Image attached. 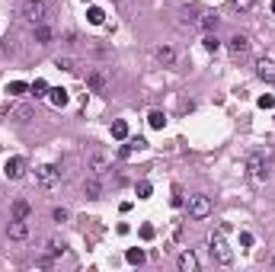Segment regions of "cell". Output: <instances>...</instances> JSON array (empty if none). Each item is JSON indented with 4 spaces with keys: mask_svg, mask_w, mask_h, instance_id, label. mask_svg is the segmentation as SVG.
<instances>
[{
    "mask_svg": "<svg viewBox=\"0 0 275 272\" xmlns=\"http://www.w3.org/2000/svg\"><path fill=\"white\" fill-rule=\"evenodd\" d=\"M4 173H7V180H22V176H26V160L22 157H10Z\"/></svg>",
    "mask_w": 275,
    "mask_h": 272,
    "instance_id": "obj_8",
    "label": "cell"
},
{
    "mask_svg": "<svg viewBox=\"0 0 275 272\" xmlns=\"http://www.w3.org/2000/svg\"><path fill=\"white\" fill-rule=\"evenodd\" d=\"M19 13L26 16L32 26H35V22H45V16H48V0H22Z\"/></svg>",
    "mask_w": 275,
    "mask_h": 272,
    "instance_id": "obj_1",
    "label": "cell"
},
{
    "mask_svg": "<svg viewBox=\"0 0 275 272\" xmlns=\"http://www.w3.org/2000/svg\"><path fill=\"white\" fill-rule=\"evenodd\" d=\"M176 266H179V272H198V256L192 250H186V253H179Z\"/></svg>",
    "mask_w": 275,
    "mask_h": 272,
    "instance_id": "obj_9",
    "label": "cell"
},
{
    "mask_svg": "<svg viewBox=\"0 0 275 272\" xmlns=\"http://www.w3.org/2000/svg\"><path fill=\"white\" fill-rule=\"evenodd\" d=\"M272 266H275V259H272Z\"/></svg>",
    "mask_w": 275,
    "mask_h": 272,
    "instance_id": "obj_36",
    "label": "cell"
},
{
    "mask_svg": "<svg viewBox=\"0 0 275 272\" xmlns=\"http://www.w3.org/2000/svg\"><path fill=\"white\" fill-rule=\"evenodd\" d=\"M90 167L96 170V173H103V170H106V157H103V154H93V157H90Z\"/></svg>",
    "mask_w": 275,
    "mask_h": 272,
    "instance_id": "obj_22",
    "label": "cell"
},
{
    "mask_svg": "<svg viewBox=\"0 0 275 272\" xmlns=\"http://www.w3.org/2000/svg\"><path fill=\"white\" fill-rule=\"evenodd\" d=\"M48 100H52L55 106H67V90H61V87H58V90H48Z\"/></svg>",
    "mask_w": 275,
    "mask_h": 272,
    "instance_id": "obj_15",
    "label": "cell"
},
{
    "mask_svg": "<svg viewBox=\"0 0 275 272\" xmlns=\"http://www.w3.org/2000/svg\"><path fill=\"white\" fill-rule=\"evenodd\" d=\"M259 106H262V109H272L275 100H272V96H259Z\"/></svg>",
    "mask_w": 275,
    "mask_h": 272,
    "instance_id": "obj_32",
    "label": "cell"
},
{
    "mask_svg": "<svg viewBox=\"0 0 275 272\" xmlns=\"http://www.w3.org/2000/svg\"><path fill=\"white\" fill-rule=\"evenodd\" d=\"M256 77L266 80V84H275V61L272 58H259L256 61Z\"/></svg>",
    "mask_w": 275,
    "mask_h": 272,
    "instance_id": "obj_7",
    "label": "cell"
},
{
    "mask_svg": "<svg viewBox=\"0 0 275 272\" xmlns=\"http://www.w3.org/2000/svg\"><path fill=\"white\" fill-rule=\"evenodd\" d=\"M147 122H151V128H163V125H166V115H163V112H151Z\"/></svg>",
    "mask_w": 275,
    "mask_h": 272,
    "instance_id": "obj_21",
    "label": "cell"
},
{
    "mask_svg": "<svg viewBox=\"0 0 275 272\" xmlns=\"http://www.w3.org/2000/svg\"><path fill=\"white\" fill-rule=\"evenodd\" d=\"M103 19H106V13H103V10H99V7H90V22H93V26H99Z\"/></svg>",
    "mask_w": 275,
    "mask_h": 272,
    "instance_id": "obj_23",
    "label": "cell"
},
{
    "mask_svg": "<svg viewBox=\"0 0 275 272\" xmlns=\"http://www.w3.org/2000/svg\"><path fill=\"white\" fill-rule=\"evenodd\" d=\"M83 192H87L90 199H99V192H103V186H99V180H96V176H90V180L83 183Z\"/></svg>",
    "mask_w": 275,
    "mask_h": 272,
    "instance_id": "obj_13",
    "label": "cell"
},
{
    "mask_svg": "<svg viewBox=\"0 0 275 272\" xmlns=\"http://www.w3.org/2000/svg\"><path fill=\"white\" fill-rule=\"evenodd\" d=\"M112 138H118V141H122V138H128V125H125L122 119H118V122H112Z\"/></svg>",
    "mask_w": 275,
    "mask_h": 272,
    "instance_id": "obj_20",
    "label": "cell"
},
{
    "mask_svg": "<svg viewBox=\"0 0 275 272\" xmlns=\"http://www.w3.org/2000/svg\"><path fill=\"white\" fill-rule=\"evenodd\" d=\"M52 218H55L58 224H61V221H67V208H55V211H52Z\"/></svg>",
    "mask_w": 275,
    "mask_h": 272,
    "instance_id": "obj_28",
    "label": "cell"
},
{
    "mask_svg": "<svg viewBox=\"0 0 275 272\" xmlns=\"http://www.w3.org/2000/svg\"><path fill=\"white\" fill-rule=\"evenodd\" d=\"M29 90H32V96H35V100H42V96H48V84H45V80H35V84H32Z\"/></svg>",
    "mask_w": 275,
    "mask_h": 272,
    "instance_id": "obj_16",
    "label": "cell"
},
{
    "mask_svg": "<svg viewBox=\"0 0 275 272\" xmlns=\"http://www.w3.org/2000/svg\"><path fill=\"white\" fill-rule=\"evenodd\" d=\"M7 237L10 240H26L29 237V224L22 221V218H13V221L7 224Z\"/></svg>",
    "mask_w": 275,
    "mask_h": 272,
    "instance_id": "obj_6",
    "label": "cell"
},
{
    "mask_svg": "<svg viewBox=\"0 0 275 272\" xmlns=\"http://www.w3.org/2000/svg\"><path fill=\"white\" fill-rule=\"evenodd\" d=\"M32 215V208H29V202H26V199H19V202H13V218H22V221H26Z\"/></svg>",
    "mask_w": 275,
    "mask_h": 272,
    "instance_id": "obj_14",
    "label": "cell"
},
{
    "mask_svg": "<svg viewBox=\"0 0 275 272\" xmlns=\"http://www.w3.org/2000/svg\"><path fill=\"white\" fill-rule=\"evenodd\" d=\"M186 208H189V218L202 221V218H208V215H211V208H214V205H211V199H208V195H202V192H198V195H189V205H186Z\"/></svg>",
    "mask_w": 275,
    "mask_h": 272,
    "instance_id": "obj_2",
    "label": "cell"
},
{
    "mask_svg": "<svg viewBox=\"0 0 275 272\" xmlns=\"http://www.w3.org/2000/svg\"><path fill=\"white\" fill-rule=\"evenodd\" d=\"M35 180H39V186H42V189H52L58 180H61V170H58L55 163H42V167L35 170Z\"/></svg>",
    "mask_w": 275,
    "mask_h": 272,
    "instance_id": "obj_4",
    "label": "cell"
},
{
    "mask_svg": "<svg viewBox=\"0 0 275 272\" xmlns=\"http://www.w3.org/2000/svg\"><path fill=\"white\" fill-rule=\"evenodd\" d=\"M246 167H249V176H253L256 183H266V180H269V160L262 157V154H253Z\"/></svg>",
    "mask_w": 275,
    "mask_h": 272,
    "instance_id": "obj_5",
    "label": "cell"
},
{
    "mask_svg": "<svg viewBox=\"0 0 275 272\" xmlns=\"http://www.w3.org/2000/svg\"><path fill=\"white\" fill-rule=\"evenodd\" d=\"M231 52L234 55H246L249 52V39H246V35H234V39H231Z\"/></svg>",
    "mask_w": 275,
    "mask_h": 272,
    "instance_id": "obj_11",
    "label": "cell"
},
{
    "mask_svg": "<svg viewBox=\"0 0 275 272\" xmlns=\"http://www.w3.org/2000/svg\"><path fill=\"white\" fill-rule=\"evenodd\" d=\"M90 87H93V90H103V77L93 74V77H90Z\"/></svg>",
    "mask_w": 275,
    "mask_h": 272,
    "instance_id": "obj_31",
    "label": "cell"
},
{
    "mask_svg": "<svg viewBox=\"0 0 275 272\" xmlns=\"http://www.w3.org/2000/svg\"><path fill=\"white\" fill-rule=\"evenodd\" d=\"M157 61H160V64H166V67H170V64L176 61V52L170 48V45H160V48H157Z\"/></svg>",
    "mask_w": 275,
    "mask_h": 272,
    "instance_id": "obj_12",
    "label": "cell"
},
{
    "mask_svg": "<svg viewBox=\"0 0 275 272\" xmlns=\"http://www.w3.org/2000/svg\"><path fill=\"white\" fill-rule=\"evenodd\" d=\"M10 93H13V96H22V93H26V84H10Z\"/></svg>",
    "mask_w": 275,
    "mask_h": 272,
    "instance_id": "obj_30",
    "label": "cell"
},
{
    "mask_svg": "<svg viewBox=\"0 0 275 272\" xmlns=\"http://www.w3.org/2000/svg\"><path fill=\"white\" fill-rule=\"evenodd\" d=\"M272 13H275V4H272Z\"/></svg>",
    "mask_w": 275,
    "mask_h": 272,
    "instance_id": "obj_34",
    "label": "cell"
},
{
    "mask_svg": "<svg viewBox=\"0 0 275 272\" xmlns=\"http://www.w3.org/2000/svg\"><path fill=\"white\" fill-rule=\"evenodd\" d=\"M205 48H208V52H218V48H221V42L214 39V35H205Z\"/></svg>",
    "mask_w": 275,
    "mask_h": 272,
    "instance_id": "obj_25",
    "label": "cell"
},
{
    "mask_svg": "<svg viewBox=\"0 0 275 272\" xmlns=\"http://www.w3.org/2000/svg\"><path fill=\"white\" fill-rule=\"evenodd\" d=\"M58 67H61V70H74V61H70V58H58V61H55Z\"/></svg>",
    "mask_w": 275,
    "mask_h": 272,
    "instance_id": "obj_27",
    "label": "cell"
},
{
    "mask_svg": "<svg viewBox=\"0 0 275 272\" xmlns=\"http://www.w3.org/2000/svg\"><path fill=\"white\" fill-rule=\"evenodd\" d=\"M151 195V183H138V199H147Z\"/></svg>",
    "mask_w": 275,
    "mask_h": 272,
    "instance_id": "obj_29",
    "label": "cell"
},
{
    "mask_svg": "<svg viewBox=\"0 0 275 272\" xmlns=\"http://www.w3.org/2000/svg\"><path fill=\"white\" fill-rule=\"evenodd\" d=\"M48 250H52V256H61L64 253V240H48Z\"/></svg>",
    "mask_w": 275,
    "mask_h": 272,
    "instance_id": "obj_24",
    "label": "cell"
},
{
    "mask_svg": "<svg viewBox=\"0 0 275 272\" xmlns=\"http://www.w3.org/2000/svg\"><path fill=\"white\" fill-rule=\"evenodd\" d=\"M125 259H128L131 266H141V263H144L147 256H144V250H128V253H125Z\"/></svg>",
    "mask_w": 275,
    "mask_h": 272,
    "instance_id": "obj_19",
    "label": "cell"
},
{
    "mask_svg": "<svg viewBox=\"0 0 275 272\" xmlns=\"http://www.w3.org/2000/svg\"><path fill=\"white\" fill-rule=\"evenodd\" d=\"M32 39L39 42V45H48L52 42V29L45 26V22H35V26H32Z\"/></svg>",
    "mask_w": 275,
    "mask_h": 272,
    "instance_id": "obj_10",
    "label": "cell"
},
{
    "mask_svg": "<svg viewBox=\"0 0 275 272\" xmlns=\"http://www.w3.org/2000/svg\"><path fill=\"white\" fill-rule=\"evenodd\" d=\"M115 4H122V0H115Z\"/></svg>",
    "mask_w": 275,
    "mask_h": 272,
    "instance_id": "obj_35",
    "label": "cell"
},
{
    "mask_svg": "<svg viewBox=\"0 0 275 272\" xmlns=\"http://www.w3.org/2000/svg\"><path fill=\"white\" fill-rule=\"evenodd\" d=\"M198 13H202V10H198L195 4H192V7H183V19H186V22H198V19H202Z\"/></svg>",
    "mask_w": 275,
    "mask_h": 272,
    "instance_id": "obj_17",
    "label": "cell"
},
{
    "mask_svg": "<svg viewBox=\"0 0 275 272\" xmlns=\"http://www.w3.org/2000/svg\"><path fill=\"white\" fill-rule=\"evenodd\" d=\"M231 4H234L237 10H253V4H256V0H231Z\"/></svg>",
    "mask_w": 275,
    "mask_h": 272,
    "instance_id": "obj_26",
    "label": "cell"
},
{
    "mask_svg": "<svg viewBox=\"0 0 275 272\" xmlns=\"http://www.w3.org/2000/svg\"><path fill=\"white\" fill-rule=\"evenodd\" d=\"M211 256L218 259L221 266H231V263H234V250H231V246H227L224 234H214V237H211Z\"/></svg>",
    "mask_w": 275,
    "mask_h": 272,
    "instance_id": "obj_3",
    "label": "cell"
},
{
    "mask_svg": "<svg viewBox=\"0 0 275 272\" xmlns=\"http://www.w3.org/2000/svg\"><path fill=\"white\" fill-rule=\"evenodd\" d=\"M198 22H202V26H205L208 32H211V29H218V13H202Z\"/></svg>",
    "mask_w": 275,
    "mask_h": 272,
    "instance_id": "obj_18",
    "label": "cell"
},
{
    "mask_svg": "<svg viewBox=\"0 0 275 272\" xmlns=\"http://www.w3.org/2000/svg\"><path fill=\"white\" fill-rule=\"evenodd\" d=\"M141 237H144V240L154 237V228H151V224H144V228H141Z\"/></svg>",
    "mask_w": 275,
    "mask_h": 272,
    "instance_id": "obj_33",
    "label": "cell"
}]
</instances>
